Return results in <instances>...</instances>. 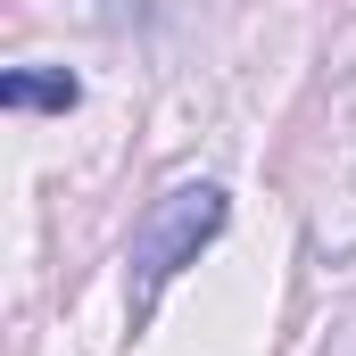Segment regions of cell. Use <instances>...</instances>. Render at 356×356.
<instances>
[{
  "mask_svg": "<svg viewBox=\"0 0 356 356\" xmlns=\"http://www.w3.org/2000/svg\"><path fill=\"white\" fill-rule=\"evenodd\" d=\"M75 99H83V83H75L67 67H8V75H0V108H17V116H25V108L67 116Z\"/></svg>",
  "mask_w": 356,
  "mask_h": 356,
  "instance_id": "cell-2",
  "label": "cell"
},
{
  "mask_svg": "<svg viewBox=\"0 0 356 356\" xmlns=\"http://www.w3.org/2000/svg\"><path fill=\"white\" fill-rule=\"evenodd\" d=\"M224 216H232V199L216 182H175L166 199H149V216L133 224V323H149L158 290L182 266H199V249L224 232Z\"/></svg>",
  "mask_w": 356,
  "mask_h": 356,
  "instance_id": "cell-1",
  "label": "cell"
}]
</instances>
